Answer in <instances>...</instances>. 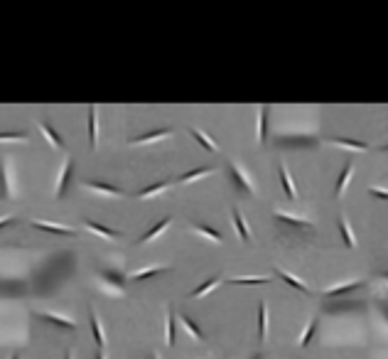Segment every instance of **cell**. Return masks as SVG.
Instances as JSON below:
<instances>
[{
  "mask_svg": "<svg viewBox=\"0 0 388 359\" xmlns=\"http://www.w3.org/2000/svg\"><path fill=\"white\" fill-rule=\"evenodd\" d=\"M219 283H221V278H219V276H214V278H209V281H204V283H201V286H199V288H194V290H192V293H190V295H192V298H201V295H206L209 290H214V288L219 286Z\"/></svg>",
  "mask_w": 388,
  "mask_h": 359,
  "instance_id": "83f0119b",
  "label": "cell"
},
{
  "mask_svg": "<svg viewBox=\"0 0 388 359\" xmlns=\"http://www.w3.org/2000/svg\"><path fill=\"white\" fill-rule=\"evenodd\" d=\"M170 224H172V219H170V216H165V219H160V221H157V224H155L152 229H147V231H145V234L140 236V241H138V244H147V241H152V239H157V236H160V234H162V231H165V229L170 226Z\"/></svg>",
  "mask_w": 388,
  "mask_h": 359,
  "instance_id": "9c48e42d",
  "label": "cell"
},
{
  "mask_svg": "<svg viewBox=\"0 0 388 359\" xmlns=\"http://www.w3.org/2000/svg\"><path fill=\"white\" fill-rule=\"evenodd\" d=\"M275 219L283 221V224H288V226H295V229H312V224H310L307 219L292 216V214H288V212H275Z\"/></svg>",
  "mask_w": 388,
  "mask_h": 359,
  "instance_id": "8fae6325",
  "label": "cell"
},
{
  "mask_svg": "<svg viewBox=\"0 0 388 359\" xmlns=\"http://www.w3.org/2000/svg\"><path fill=\"white\" fill-rule=\"evenodd\" d=\"M96 143H98V111L96 106H91L89 108V145L96 148Z\"/></svg>",
  "mask_w": 388,
  "mask_h": 359,
  "instance_id": "7c38bea8",
  "label": "cell"
},
{
  "mask_svg": "<svg viewBox=\"0 0 388 359\" xmlns=\"http://www.w3.org/2000/svg\"><path fill=\"white\" fill-rule=\"evenodd\" d=\"M170 185H172L170 180H162V182H155V185H147V187H143V190H140V192H138L135 197H138V200H147V197H157V195H162V192H165V190H167Z\"/></svg>",
  "mask_w": 388,
  "mask_h": 359,
  "instance_id": "ba28073f",
  "label": "cell"
},
{
  "mask_svg": "<svg viewBox=\"0 0 388 359\" xmlns=\"http://www.w3.org/2000/svg\"><path fill=\"white\" fill-rule=\"evenodd\" d=\"M229 283H231V286H265V283H270V281L263 278V276H258V278H231Z\"/></svg>",
  "mask_w": 388,
  "mask_h": 359,
  "instance_id": "4dcf8cb0",
  "label": "cell"
},
{
  "mask_svg": "<svg viewBox=\"0 0 388 359\" xmlns=\"http://www.w3.org/2000/svg\"><path fill=\"white\" fill-rule=\"evenodd\" d=\"M84 226H86L89 231H94V234L103 236V239H118V236H121V231H116V229H106L103 224H98V221H91V219H86V221H84Z\"/></svg>",
  "mask_w": 388,
  "mask_h": 359,
  "instance_id": "4fadbf2b",
  "label": "cell"
},
{
  "mask_svg": "<svg viewBox=\"0 0 388 359\" xmlns=\"http://www.w3.org/2000/svg\"><path fill=\"white\" fill-rule=\"evenodd\" d=\"M229 172H231V177H234L236 190H241V192H246V195H253V192H256V190H253V182H251V177L243 172L241 162H231V165H229Z\"/></svg>",
  "mask_w": 388,
  "mask_h": 359,
  "instance_id": "6da1fadb",
  "label": "cell"
},
{
  "mask_svg": "<svg viewBox=\"0 0 388 359\" xmlns=\"http://www.w3.org/2000/svg\"><path fill=\"white\" fill-rule=\"evenodd\" d=\"M91 332H94L96 347L103 350V347H106V337H103V330H101V320H98V315H96L94 310H91Z\"/></svg>",
  "mask_w": 388,
  "mask_h": 359,
  "instance_id": "2e32d148",
  "label": "cell"
},
{
  "mask_svg": "<svg viewBox=\"0 0 388 359\" xmlns=\"http://www.w3.org/2000/svg\"><path fill=\"white\" fill-rule=\"evenodd\" d=\"M381 150H384V153H388V145H384V148H381Z\"/></svg>",
  "mask_w": 388,
  "mask_h": 359,
  "instance_id": "ab89813d",
  "label": "cell"
},
{
  "mask_svg": "<svg viewBox=\"0 0 388 359\" xmlns=\"http://www.w3.org/2000/svg\"><path fill=\"white\" fill-rule=\"evenodd\" d=\"M84 187L91 190V192L106 195V197H121V195H123L121 187H113V185H106V182H84Z\"/></svg>",
  "mask_w": 388,
  "mask_h": 359,
  "instance_id": "277c9868",
  "label": "cell"
},
{
  "mask_svg": "<svg viewBox=\"0 0 388 359\" xmlns=\"http://www.w3.org/2000/svg\"><path fill=\"white\" fill-rule=\"evenodd\" d=\"M37 317H42V320H47V322H52V325H57V327H62V330H76V322L74 320H69L64 315H54V312H37Z\"/></svg>",
  "mask_w": 388,
  "mask_h": 359,
  "instance_id": "8992f818",
  "label": "cell"
},
{
  "mask_svg": "<svg viewBox=\"0 0 388 359\" xmlns=\"http://www.w3.org/2000/svg\"><path fill=\"white\" fill-rule=\"evenodd\" d=\"M180 320H182V325H185V330H187V332L192 335V337H194V340H196V342H201V340H204V332L199 330V325L194 322V320H192V317H190V315H180Z\"/></svg>",
  "mask_w": 388,
  "mask_h": 359,
  "instance_id": "d4e9b609",
  "label": "cell"
},
{
  "mask_svg": "<svg viewBox=\"0 0 388 359\" xmlns=\"http://www.w3.org/2000/svg\"><path fill=\"white\" fill-rule=\"evenodd\" d=\"M32 226L40 229V231H47V234H59V236H74V229H69L64 224H57V221H45V219H32Z\"/></svg>",
  "mask_w": 388,
  "mask_h": 359,
  "instance_id": "7a4b0ae2",
  "label": "cell"
},
{
  "mask_svg": "<svg viewBox=\"0 0 388 359\" xmlns=\"http://www.w3.org/2000/svg\"><path fill=\"white\" fill-rule=\"evenodd\" d=\"M280 182H283V192H285V197H288V200H297V190H295L292 177H290V172H288L285 165H280Z\"/></svg>",
  "mask_w": 388,
  "mask_h": 359,
  "instance_id": "9a60e30c",
  "label": "cell"
},
{
  "mask_svg": "<svg viewBox=\"0 0 388 359\" xmlns=\"http://www.w3.org/2000/svg\"><path fill=\"white\" fill-rule=\"evenodd\" d=\"M101 278L108 283V286H116V293H126V283H123V276L121 273H113V271H103L101 273Z\"/></svg>",
  "mask_w": 388,
  "mask_h": 359,
  "instance_id": "44dd1931",
  "label": "cell"
},
{
  "mask_svg": "<svg viewBox=\"0 0 388 359\" xmlns=\"http://www.w3.org/2000/svg\"><path fill=\"white\" fill-rule=\"evenodd\" d=\"M167 136H172V128H160V131H150V133H143V136L133 138V141H130V145L155 143V141H162V138H167Z\"/></svg>",
  "mask_w": 388,
  "mask_h": 359,
  "instance_id": "5b68a950",
  "label": "cell"
},
{
  "mask_svg": "<svg viewBox=\"0 0 388 359\" xmlns=\"http://www.w3.org/2000/svg\"><path fill=\"white\" fill-rule=\"evenodd\" d=\"M7 224H12V216H0V229L7 226Z\"/></svg>",
  "mask_w": 388,
  "mask_h": 359,
  "instance_id": "e575fe53",
  "label": "cell"
},
{
  "mask_svg": "<svg viewBox=\"0 0 388 359\" xmlns=\"http://www.w3.org/2000/svg\"><path fill=\"white\" fill-rule=\"evenodd\" d=\"M334 145H341V148H349V150H359V153H366L369 145L361 143V141H351V138H332Z\"/></svg>",
  "mask_w": 388,
  "mask_h": 359,
  "instance_id": "4316f807",
  "label": "cell"
},
{
  "mask_svg": "<svg viewBox=\"0 0 388 359\" xmlns=\"http://www.w3.org/2000/svg\"><path fill=\"white\" fill-rule=\"evenodd\" d=\"M96 359H106V355H103V350H98V355H96Z\"/></svg>",
  "mask_w": 388,
  "mask_h": 359,
  "instance_id": "d590c367",
  "label": "cell"
},
{
  "mask_svg": "<svg viewBox=\"0 0 388 359\" xmlns=\"http://www.w3.org/2000/svg\"><path fill=\"white\" fill-rule=\"evenodd\" d=\"M265 335H268V308H265V303H260L258 305V337L265 340Z\"/></svg>",
  "mask_w": 388,
  "mask_h": 359,
  "instance_id": "f1b7e54d",
  "label": "cell"
},
{
  "mask_svg": "<svg viewBox=\"0 0 388 359\" xmlns=\"http://www.w3.org/2000/svg\"><path fill=\"white\" fill-rule=\"evenodd\" d=\"M152 359H160V355H157V352H152Z\"/></svg>",
  "mask_w": 388,
  "mask_h": 359,
  "instance_id": "f35d334b",
  "label": "cell"
},
{
  "mask_svg": "<svg viewBox=\"0 0 388 359\" xmlns=\"http://www.w3.org/2000/svg\"><path fill=\"white\" fill-rule=\"evenodd\" d=\"M364 286V281H349V283H341V286H334L329 288V290H324V295L327 298H334V295H344V293H351V290H356V288Z\"/></svg>",
  "mask_w": 388,
  "mask_h": 359,
  "instance_id": "ac0fdd59",
  "label": "cell"
},
{
  "mask_svg": "<svg viewBox=\"0 0 388 359\" xmlns=\"http://www.w3.org/2000/svg\"><path fill=\"white\" fill-rule=\"evenodd\" d=\"M234 226H236V231H239V236L243 239V241H251V231H248V226H246V219L243 214L239 212V209H234Z\"/></svg>",
  "mask_w": 388,
  "mask_h": 359,
  "instance_id": "603a6c76",
  "label": "cell"
},
{
  "mask_svg": "<svg viewBox=\"0 0 388 359\" xmlns=\"http://www.w3.org/2000/svg\"><path fill=\"white\" fill-rule=\"evenodd\" d=\"M253 359H263V355H256V357H253Z\"/></svg>",
  "mask_w": 388,
  "mask_h": 359,
  "instance_id": "60d3db41",
  "label": "cell"
},
{
  "mask_svg": "<svg viewBox=\"0 0 388 359\" xmlns=\"http://www.w3.org/2000/svg\"><path fill=\"white\" fill-rule=\"evenodd\" d=\"M315 330H317V317H312V320H310V325L305 327V332H302V337H300V347H307V345H310V340H312Z\"/></svg>",
  "mask_w": 388,
  "mask_h": 359,
  "instance_id": "1f68e13d",
  "label": "cell"
},
{
  "mask_svg": "<svg viewBox=\"0 0 388 359\" xmlns=\"http://www.w3.org/2000/svg\"><path fill=\"white\" fill-rule=\"evenodd\" d=\"M256 136H258V143H263L265 136H268V108L265 106L258 108V131H256Z\"/></svg>",
  "mask_w": 388,
  "mask_h": 359,
  "instance_id": "484cf974",
  "label": "cell"
},
{
  "mask_svg": "<svg viewBox=\"0 0 388 359\" xmlns=\"http://www.w3.org/2000/svg\"><path fill=\"white\" fill-rule=\"evenodd\" d=\"M278 276H280V278H283V281H285V283H288V286H290V288H295V290H300V293H305V295H310V288L305 286V283H302L300 278H295V276H290V273H288V271H283V268H278Z\"/></svg>",
  "mask_w": 388,
  "mask_h": 359,
  "instance_id": "ffe728a7",
  "label": "cell"
},
{
  "mask_svg": "<svg viewBox=\"0 0 388 359\" xmlns=\"http://www.w3.org/2000/svg\"><path fill=\"white\" fill-rule=\"evenodd\" d=\"M351 170H354V162H351V160H346V162H344V170H341V175H339V180H337L334 197H341V195H344V190H346V182H349V177H351Z\"/></svg>",
  "mask_w": 388,
  "mask_h": 359,
  "instance_id": "5bb4252c",
  "label": "cell"
},
{
  "mask_svg": "<svg viewBox=\"0 0 388 359\" xmlns=\"http://www.w3.org/2000/svg\"><path fill=\"white\" fill-rule=\"evenodd\" d=\"M194 231L201 234V236H206V239L214 241V244H221V234H219L216 229H209V226H204V224H194Z\"/></svg>",
  "mask_w": 388,
  "mask_h": 359,
  "instance_id": "f546056e",
  "label": "cell"
},
{
  "mask_svg": "<svg viewBox=\"0 0 388 359\" xmlns=\"http://www.w3.org/2000/svg\"><path fill=\"white\" fill-rule=\"evenodd\" d=\"M369 195L371 197H379V200H388V190H384V187H371Z\"/></svg>",
  "mask_w": 388,
  "mask_h": 359,
  "instance_id": "836d02e7",
  "label": "cell"
},
{
  "mask_svg": "<svg viewBox=\"0 0 388 359\" xmlns=\"http://www.w3.org/2000/svg\"><path fill=\"white\" fill-rule=\"evenodd\" d=\"M27 133H0V143H25Z\"/></svg>",
  "mask_w": 388,
  "mask_h": 359,
  "instance_id": "d6a6232c",
  "label": "cell"
},
{
  "mask_svg": "<svg viewBox=\"0 0 388 359\" xmlns=\"http://www.w3.org/2000/svg\"><path fill=\"white\" fill-rule=\"evenodd\" d=\"M40 131L45 133V138H47L49 143L54 145V148H64V141H62V136H59V133H57V131H54V128H52V126H49L47 121H40Z\"/></svg>",
  "mask_w": 388,
  "mask_h": 359,
  "instance_id": "e0dca14e",
  "label": "cell"
},
{
  "mask_svg": "<svg viewBox=\"0 0 388 359\" xmlns=\"http://www.w3.org/2000/svg\"><path fill=\"white\" fill-rule=\"evenodd\" d=\"M175 312L170 310L167 315H165V345L167 347H175Z\"/></svg>",
  "mask_w": 388,
  "mask_h": 359,
  "instance_id": "d6986e66",
  "label": "cell"
},
{
  "mask_svg": "<svg viewBox=\"0 0 388 359\" xmlns=\"http://www.w3.org/2000/svg\"><path fill=\"white\" fill-rule=\"evenodd\" d=\"M71 170H74V160L66 157L64 167H62V172H59V180H57V197H64L66 185H69V177H71Z\"/></svg>",
  "mask_w": 388,
  "mask_h": 359,
  "instance_id": "52a82bcc",
  "label": "cell"
},
{
  "mask_svg": "<svg viewBox=\"0 0 388 359\" xmlns=\"http://www.w3.org/2000/svg\"><path fill=\"white\" fill-rule=\"evenodd\" d=\"M190 136H192V138H196V141H199V145H201L204 150H209V153H216V150H219V145L214 143V141H211L206 133H201V131H196V128H190Z\"/></svg>",
  "mask_w": 388,
  "mask_h": 359,
  "instance_id": "cb8c5ba5",
  "label": "cell"
},
{
  "mask_svg": "<svg viewBox=\"0 0 388 359\" xmlns=\"http://www.w3.org/2000/svg\"><path fill=\"white\" fill-rule=\"evenodd\" d=\"M64 359H74V355H71V352H66V355H64Z\"/></svg>",
  "mask_w": 388,
  "mask_h": 359,
  "instance_id": "74e56055",
  "label": "cell"
},
{
  "mask_svg": "<svg viewBox=\"0 0 388 359\" xmlns=\"http://www.w3.org/2000/svg\"><path fill=\"white\" fill-rule=\"evenodd\" d=\"M165 271H167V266L140 268V271H133V273H128V281H130V283H140V281H145V278H155V276H160V273H165Z\"/></svg>",
  "mask_w": 388,
  "mask_h": 359,
  "instance_id": "3957f363",
  "label": "cell"
},
{
  "mask_svg": "<svg viewBox=\"0 0 388 359\" xmlns=\"http://www.w3.org/2000/svg\"><path fill=\"white\" fill-rule=\"evenodd\" d=\"M211 172H214V167H199V170H190V172L180 175V182H182V185H187V182H196V180H201V177H206V175H211Z\"/></svg>",
  "mask_w": 388,
  "mask_h": 359,
  "instance_id": "7402d4cb",
  "label": "cell"
},
{
  "mask_svg": "<svg viewBox=\"0 0 388 359\" xmlns=\"http://www.w3.org/2000/svg\"><path fill=\"white\" fill-rule=\"evenodd\" d=\"M381 278H386L388 281V271H381Z\"/></svg>",
  "mask_w": 388,
  "mask_h": 359,
  "instance_id": "8d00e7d4",
  "label": "cell"
},
{
  "mask_svg": "<svg viewBox=\"0 0 388 359\" xmlns=\"http://www.w3.org/2000/svg\"><path fill=\"white\" fill-rule=\"evenodd\" d=\"M10 359H20V355H15V357H10Z\"/></svg>",
  "mask_w": 388,
  "mask_h": 359,
  "instance_id": "b9f144b4",
  "label": "cell"
},
{
  "mask_svg": "<svg viewBox=\"0 0 388 359\" xmlns=\"http://www.w3.org/2000/svg\"><path fill=\"white\" fill-rule=\"evenodd\" d=\"M339 231H341L344 246H346V249H356V239H354V231H351V224H349L346 214L339 216Z\"/></svg>",
  "mask_w": 388,
  "mask_h": 359,
  "instance_id": "30bf717a",
  "label": "cell"
}]
</instances>
